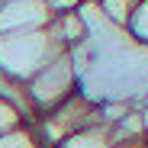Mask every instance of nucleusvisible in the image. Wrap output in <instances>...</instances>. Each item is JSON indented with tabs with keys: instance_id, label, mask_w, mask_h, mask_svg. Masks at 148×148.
<instances>
[{
	"instance_id": "nucleus-1",
	"label": "nucleus",
	"mask_w": 148,
	"mask_h": 148,
	"mask_svg": "<svg viewBox=\"0 0 148 148\" xmlns=\"http://www.w3.org/2000/svg\"><path fill=\"white\" fill-rule=\"evenodd\" d=\"M61 52L64 48L52 39L48 26L29 32H7L0 36V81L23 87L42 64H48Z\"/></svg>"
},
{
	"instance_id": "nucleus-2",
	"label": "nucleus",
	"mask_w": 148,
	"mask_h": 148,
	"mask_svg": "<svg viewBox=\"0 0 148 148\" xmlns=\"http://www.w3.org/2000/svg\"><path fill=\"white\" fill-rule=\"evenodd\" d=\"M71 93H77V71L68 52L55 55L48 64H42L32 77L23 84V97L29 106V119L55 110L61 100H68Z\"/></svg>"
},
{
	"instance_id": "nucleus-3",
	"label": "nucleus",
	"mask_w": 148,
	"mask_h": 148,
	"mask_svg": "<svg viewBox=\"0 0 148 148\" xmlns=\"http://www.w3.org/2000/svg\"><path fill=\"white\" fill-rule=\"evenodd\" d=\"M32 126H36V132H39L45 148H55L58 142H64L74 132H81L87 126H100V119H97V103L77 90V93H71L68 100H61L55 110L36 116Z\"/></svg>"
},
{
	"instance_id": "nucleus-4",
	"label": "nucleus",
	"mask_w": 148,
	"mask_h": 148,
	"mask_svg": "<svg viewBox=\"0 0 148 148\" xmlns=\"http://www.w3.org/2000/svg\"><path fill=\"white\" fill-rule=\"evenodd\" d=\"M48 23H52V13H48L45 0H7L0 7V36L45 29Z\"/></svg>"
},
{
	"instance_id": "nucleus-5",
	"label": "nucleus",
	"mask_w": 148,
	"mask_h": 148,
	"mask_svg": "<svg viewBox=\"0 0 148 148\" xmlns=\"http://www.w3.org/2000/svg\"><path fill=\"white\" fill-rule=\"evenodd\" d=\"M113 138H110V129L106 126H87L81 132L68 135L64 142H58L55 148H110Z\"/></svg>"
},
{
	"instance_id": "nucleus-6",
	"label": "nucleus",
	"mask_w": 148,
	"mask_h": 148,
	"mask_svg": "<svg viewBox=\"0 0 148 148\" xmlns=\"http://www.w3.org/2000/svg\"><path fill=\"white\" fill-rule=\"evenodd\" d=\"M0 148H45L32 122H19L16 129L0 135Z\"/></svg>"
},
{
	"instance_id": "nucleus-7",
	"label": "nucleus",
	"mask_w": 148,
	"mask_h": 148,
	"mask_svg": "<svg viewBox=\"0 0 148 148\" xmlns=\"http://www.w3.org/2000/svg\"><path fill=\"white\" fill-rule=\"evenodd\" d=\"M97 3H100V10L106 13V19L113 23V26L126 29L129 19H132V13H135V7L142 3V0H97Z\"/></svg>"
},
{
	"instance_id": "nucleus-8",
	"label": "nucleus",
	"mask_w": 148,
	"mask_h": 148,
	"mask_svg": "<svg viewBox=\"0 0 148 148\" xmlns=\"http://www.w3.org/2000/svg\"><path fill=\"white\" fill-rule=\"evenodd\" d=\"M19 122H29V119H26V113H23V110L10 100L7 93H0V135L10 132V129H16Z\"/></svg>"
},
{
	"instance_id": "nucleus-9",
	"label": "nucleus",
	"mask_w": 148,
	"mask_h": 148,
	"mask_svg": "<svg viewBox=\"0 0 148 148\" xmlns=\"http://www.w3.org/2000/svg\"><path fill=\"white\" fill-rule=\"evenodd\" d=\"M126 32H129L135 42L148 45V0H142V3L135 7V13H132V19H129Z\"/></svg>"
},
{
	"instance_id": "nucleus-10",
	"label": "nucleus",
	"mask_w": 148,
	"mask_h": 148,
	"mask_svg": "<svg viewBox=\"0 0 148 148\" xmlns=\"http://www.w3.org/2000/svg\"><path fill=\"white\" fill-rule=\"evenodd\" d=\"M84 3V0H45V7H48V13L52 16H61V13H74Z\"/></svg>"
},
{
	"instance_id": "nucleus-11",
	"label": "nucleus",
	"mask_w": 148,
	"mask_h": 148,
	"mask_svg": "<svg viewBox=\"0 0 148 148\" xmlns=\"http://www.w3.org/2000/svg\"><path fill=\"white\" fill-rule=\"evenodd\" d=\"M110 148H145V145H110Z\"/></svg>"
},
{
	"instance_id": "nucleus-12",
	"label": "nucleus",
	"mask_w": 148,
	"mask_h": 148,
	"mask_svg": "<svg viewBox=\"0 0 148 148\" xmlns=\"http://www.w3.org/2000/svg\"><path fill=\"white\" fill-rule=\"evenodd\" d=\"M142 103H148V93H145V97H142Z\"/></svg>"
},
{
	"instance_id": "nucleus-13",
	"label": "nucleus",
	"mask_w": 148,
	"mask_h": 148,
	"mask_svg": "<svg viewBox=\"0 0 148 148\" xmlns=\"http://www.w3.org/2000/svg\"><path fill=\"white\" fill-rule=\"evenodd\" d=\"M145 148H148V142H145Z\"/></svg>"
}]
</instances>
